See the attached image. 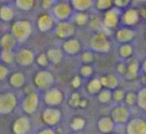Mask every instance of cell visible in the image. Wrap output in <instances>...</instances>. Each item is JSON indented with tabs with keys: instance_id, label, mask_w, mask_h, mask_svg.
<instances>
[{
	"instance_id": "6da1fadb",
	"label": "cell",
	"mask_w": 146,
	"mask_h": 134,
	"mask_svg": "<svg viewBox=\"0 0 146 134\" xmlns=\"http://www.w3.org/2000/svg\"><path fill=\"white\" fill-rule=\"evenodd\" d=\"M10 32L19 42H25L32 34V24L28 19H16L10 25Z\"/></svg>"
},
{
	"instance_id": "7a4b0ae2",
	"label": "cell",
	"mask_w": 146,
	"mask_h": 134,
	"mask_svg": "<svg viewBox=\"0 0 146 134\" xmlns=\"http://www.w3.org/2000/svg\"><path fill=\"white\" fill-rule=\"evenodd\" d=\"M51 12L57 21H65L71 20L75 11L69 0H59L56 1Z\"/></svg>"
},
{
	"instance_id": "3957f363",
	"label": "cell",
	"mask_w": 146,
	"mask_h": 134,
	"mask_svg": "<svg viewBox=\"0 0 146 134\" xmlns=\"http://www.w3.org/2000/svg\"><path fill=\"white\" fill-rule=\"evenodd\" d=\"M121 9L117 7H112L111 9L107 10L103 13L102 19H103V29L108 31H112L117 29L119 24H121Z\"/></svg>"
},
{
	"instance_id": "277c9868",
	"label": "cell",
	"mask_w": 146,
	"mask_h": 134,
	"mask_svg": "<svg viewBox=\"0 0 146 134\" xmlns=\"http://www.w3.org/2000/svg\"><path fill=\"white\" fill-rule=\"evenodd\" d=\"M57 20L53 16L51 11H43L37 16L36 19V27L39 32L46 33L51 30H54L56 26Z\"/></svg>"
},
{
	"instance_id": "5b68a950",
	"label": "cell",
	"mask_w": 146,
	"mask_h": 134,
	"mask_svg": "<svg viewBox=\"0 0 146 134\" xmlns=\"http://www.w3.org/2000/svg\"><path fill=\"white\" fill-rule=\"evenodd\" d=\"M76 32V25L72 22V20L57 21L56 26L54 28L55 36L59 39H66L73 37Z\"/></svg>"
},
{
	"instance_id": "8992f818",
	"label": "cell",
	"mask_w": 146,
	"mask_h": 134,
	"mask_svg": "<svg viewBox=\"0 0 146 134\" xmlns=\"http://www.w3.org/2000/svg\"><path fill=\"white\" fill-rule=\"evenodd\" d=\"M141 20L139 8L136 7H128L124 11H122L121 14V24L122 26L134 27L138 24Z\"/></svg>"
},
{
	"instance_id": "52a82bcc",
	"label": "cell",
	"mask_w": 146,
	"mask_h": 134,
	"mask_svg": "<svg viewBox=\"0 0 146 134\" xmlns=\"http://www.w3.org/2000/svg\"><path fill=\"white\" fill-rule=\"evenodd\" d=\"M90 45L92 49L98 52H107L110 49V41L107 34L103 31H98L92 36Z\"/></svg>"
},
{
	"instance_id": "ba28073f",
	"label": "cell",
	"mask_w": 146,
	"mask_h": 134,
	"mask_svg": "<svg viewBox=\"0 0 146 134\" xmlns=\"http://www.w3.org/2000/svg\"><path fill=\"white\" fill-rule=\"evenodd\" d=\"M135 37V31L131 27L121 26L118 27L115 31V39L119 43H129Z\"/></svg>"
},
{
	"instance_id": "9c48e42d",
	"label": "cell",
	"mask_w": 146,
	"mask_h": 134,
	"mask_svg": "<svg viewBox=\"0 0 146 134\" xmlns=\"http://www.w3.org/2000/svg\"><path fill=\"white\" fill-rule=\"evenodd\" d=\"M35 84L38 88L41 89H45L48 88L52 85L53 83V76L50 72L46 71V70H41L35 75Z\"/></svg>"
},
{
	"instance_id": "30bf717a",
	"label": "cell",
	"mask_w": 146,
	"mask_h": 134,
	"mask_svg": "<svg viewBox=\"0 0 146 134\" xmlns=\"http://www.w3.org/2000/svg\"><path fill=\"white\" fill-rule=\"evenodd\" d=\"M16 105V97L12 93H5L0 98V108L3 113L11 111Z\"/></svg>"
},
{
	"instance_id": "8fae6325",
	"label": "cell",
	"mask_w": 146,
	"mask_h": 134,
	"mask_svg": "<svg viewBox=\"0 0 146 134\" xmlns=\"http://www.w3.org/2000/svg\"><path fill=\"white\" fill-rule=\"evenodd\" d=\"M15 59L20 65L27 66V65H30L33 62L34 54H33V51H31L30 49L22 48L15 54Z\"/></svg>"
},
{
	"instance_id": "7c38bea8",
	"label": "cell",
	"mask_w": 146,
	"mask_h": 134,
	"mask_svg": "<svg viewBox=\"0 0 146 134\" xmlns=\"http://www.w3.org/2000/svg\"><path fill=\"white\" fill-rule=\"evenodd\" d=\"M74 11L88 12L95 6V0H69Z\"/></svg>"
},
{
	"instance_id": "4fadbf2b",
	"label": "cell",
	"mask_w": 146,
	"mask_h": 134,
	"mask_svg": "<svg viewBox=\"0 0 146 134\" xmlns=\"http://www.w3.org/2000/svg\"><path fill=\"white\" fill-rule=\"evenodd\" d=\"M62 48L64 52L68 53V54H77L81 49V42L78 39L71 37V38L64 40V43L62 44Z\"/></svg>"
},
{
	"instance_id": "5bb4252c",
	"label": "cell",
	"mask_w": 146,
	"mask_h": 134,
	"mask_svg": "<svg viewBox=\"0 0 146 134\" xmlns=\"http://www.w3.org/2000/svg\"><path fill=\"white\" fill-rule=\"evenodd\" d=\"M15 11L11 6L7 4H2L0 8V19L4 23H11L14 21Z\"/></svg>"
},
{
	"instance_id": "9a60e30c",
	"label": "cell",
	"mask_w": 146,
	"mask_h": 134,
	"mask_svg": "<svg viewBox=\"0 0 146 134\" xmlns=\"http://www.w3.org/2000/svg\"><path fill=\"white\" fill-rule=\"evenodd\" d=\"M37 103H38V97L35 93H29L26 96L24 100H23V109L28 113L33 112L37 107Z\"/></svg>"
},
{
	"instance_id": "2e32d148",
	"label": "cell",
	"mask_w": 146,
	"mask_h": 134,
	"mask_svg": "<svg viewBox=\"0 0 146 134\" xmlns=\"http://www.w3.org/2000/svg\"><path fill=\"white\" fill-rule=\"evenodd\" d=\"M89 19H90V15L87 12H79V11H75L74 14H73L72 18V22L76 25V26L79 27H83L85 25H87L89 23Z\"/></svg>"
},
{
	"instance_id": "e0dca14e",
	"label": "cell",
	"mask_w": 146,
	"mask_h": 134,
	"mask_svg": "<svg viewBox=\"0 0 146 134\" xmlns=\"http://www.w3.org/2000/svg\"><path fill=\"white\" fill-rule=\"evenodd\" d=\"M16 38L11 34V32H5L1 36V47L2 50H12L16 43Z\"/></svg>"
},
{
	"instance_id": "ac0fdd59",
	"label": "cell",
	"mask_w": 146,
	"mask_h": 134,
	"mask_svg": "<svg viewBox=\"0 0 146 134\" xmlns=\"http://www.w3.org/2000/svg\"><path fill=\"white\" fill-rule=\"evenodd\" d=\"M62 100V93L57 89H51L45 95V102L50 105L59 104Z\"/></svg>"
},
{
	"instance_id": "d6986e66",
	"label": "cell",
	"mask_w": 146,
	"mask_h": 134,
	"mask_svg": "<svg viewBox=\"0 0 146 134\" xmlns=\"http://www.w3.org/2000/svg\"><path fill=\"white\" fill-rule=\"evenodd\" d=\"M15 6L18 10L29 12L33 10L36 5V0H14Z\"/></svg>"
},
{
	"instance_id": "ffe728a7",
	"label": "cell",
	"mask_w": 146,
	"mask_h": 134,
	"mask_svg": "<svg viewBox=\"0 0 146 134\" xmlns=\"http://www.w3.org/2000/svg\"><path fill=\"white\" fill-rule=\"evenodd\" d=\"M88 25L90 26V28L93 29L96 32L100 31L101 28L103 29V19H102V16H100V15H98V14L90 15Z\"/></svg>"
},
{
	"instance_id": "44dd1931",
	"label": "cell",
	"mask_w": 146,
	"mask_h": 134,
	"mask_svg": "<svg viewBox=\"0 0 146 134\" xmlns=\"http://www.w3.org/2000/svg\"><path fill=\"white\" fill-rule=\"evenodd\" d=\"M96 10L98 12H106L107 10L114 7V0H95Z\"/></svg>"
},
{
	"instance_id": "7402d4cb",
	"label": "cell",
	"mask_w": 146,
	"mask_h": 134,
	"mask_svg": "<svg viewBox=\"0 0 146 134\" xmlns=\"http://www.w3.org/2000/svg\"><path fill=\"white\" fill-rule=\"evenodd\" d=\"M137 74H138V63L137 60H133L128 64L127 68H126L125 77L128 80H133L136 78Z\"/></svg>"
},
{
	"instance_id": "603a6c76",
	"label": "cell",
	"mask_w": 146,
	"mask_h": 134,
	"mask_svg": "<svg viewBox=\"0 0 146 134\" xmlns=\"http://www.w3.org/2000/svg\"><path fill=\"white\" fill-rule=\"evenodd\" d=\"M25 82V76L24 74L20 73V72H16V73L12 74L10 77V84L15 88H20L24 85Z\"/></svg>"
},
{
	"instance_id": "cb8c5ba5",
	"label": "cell",
	"mask_w": 146,
	"mask_h": 134,
	"mask_svg": "<svg viewBox=\"0 0 146 134\" xmlns=\"http://www.w3.org/2000/svg\"><path fill=\"white\" fill-rule=\"evenodd\" d=\"M112 114H113V117L115 118L118 121H123L127 118L128 116V110L126 109L123 106H117L113 109L112 111Z\"/></svg>"
},
{
	"instance_id": "d4e9b609",
	"label": "cell",
	"mask_w": 146,
	"mask_h": 134,
	"mask_svg": "<svg viewBox=\"0 0 146 134\" xmlns=\"http://www.w3.org/2000/svg\"><path fill=\"white\" fill-rule=\"evenodd\" d=\"M100 81H101L102 86H105V87H108V88H115L118 84L117 78L114 75L103 76V77H101Z\"/></svg>"
},
{
	"instance_id": "484cf974",
	"label": "cell",
	"mask_w": 146,
	"mask_h": 134,
	"mask_svg": "<svg viewBox=\"0 0 146 134\" xmlns=\"http://www.w3.org/2000/svg\"><path fill=\"white\" fill-rule=\"evenodd\" d=\"M43 118L46 122L49 123H54L58 120L59 112L56 109H46V111L43 114Z\"/></svg>"
},
{
	"instance_id": "4316f807",
	"label": "cell",
	"mask_w": 146,
	"mask_h": 134,
	"mask_svg": "<svg viewBox=\"0 0 146 134\" xmlns=\"http://www.w3.org/2000/svg\"><path fill=\"white\" fill-rule=\"evenodd\" d=\"M47 56H48V59L50 62L52 63H59L60 60L62 59V52H61L59 49H56V48H53V49H50L48 50L47 52Z\"/></svg>"
},
{
	"instance_id": "83f0119b",
	"label": "cell",
	"mask_w": 146,
	"mask_h": 134,
	"mask_svg": "<svg viewBox=\"0 0 146 134\" xmlns=\"http://www.w3.org/2000/svg\"><path fill=\"white\" fill-rule=\"evenodd\" d=\"M118 53H119V56H121L122 58H128L133 53V48L129 43H124L120 46Z\"/></svg>"
},
{
	"instance_id": "f1b7e54d",
	"label": "cell",
	"mask_w": 146,
	"mask_h": 134,
	"mask_svg": "<svg viewBox=\"0 0 146 134\" xmlns=\"http://www.w3.org/2000/svg\"><path fill=\"white\" fill-rule=\"evenodd\" d=\"M102 84H101V81L98 79H93L88 83L87 85V91L91 94H95L97 93L98 91L100 90L101 88Z\"/></svg>"
},
{
	"instance_id": "f546056e",
	"label": "cell",
	"mask_w": 146,
	"mask_h": 134,
	"mask_svg": "<svg viewBox=\"0 0 146 134\" xmlns=\"http://www.w3.org/2000/svg\"><path fill=\"white\" fill-rule=\"evenodd\" d=\"M2 61L5 63H11L15 58V55L12 53L11 50H2V55H1Z\"/></svg>"
},
{
	"instance_id": "4dcf8cb0",
	"label": "cell",
	"mask_w": 146,
	"mask_h": 134,
	"mask_svg": "<svg viewBox=\"0 0 146 134\" xmlns=\"http://www.w3.org/2000/svg\"><path fill=\"white\" fill-rule=\"evenodd\" d=\"M56 3V0H41V6L44 11H51Z\"/></svg>"
},
{
	"instance_id": "1f68e13d",
	"label": "cell",
	"mask_w": 146,
	"mask_h": 134,
	"mask_svg": "<svg viewBox=\"0 0 146 134\" xmlns=\"http://www.w3.org/2000/svg\"><path fill=\"white\" fill-rule=\"evenodd\" d=\"M138 102H139V105L146 110V88L140 91L138 95Z\"/></svg>"
},
{
	"instance_id": "d6a6232c",
	"label": "cell",
	"mask_w": 146,
	"mask_h": 134,
	"mask_svg": "<svg viewBox=\"0 0 146 134\" xmlns=\"http://www.w3.org/2000/svg\"><path fill=\"white\" fill-rule=\"evenodd\" d=\"M49 62V59H48V56L47 54H44V53H41L38 57H37V63L38 65H40L41 67H45L47 66Z\"/></svg>"
},
{
	"instance_id": "836d02e7",
	"label": "cell",
	"mask_w": 146,
	"mask_h": 134,
	"mask_svg": "<svg viewBox=\"0 0 146 134\" xmlns=\"http://www.w3.org/2000/svg\"><path fill=\"white\" fill-rule=\"evenodd\" d=\"M112 94L110 93L109 90H103V91L100 92L99 94V100L101 102H108L112 97Z\"/></svg>"
},
{
	"instance_id": "e575fe53",
	"label": "cell",
	"mask_w": 146,
	"mask_h": 134,
	"mask_svg": "<svg viewBox=\"0 0 146 134\" xmlns=\"http://www.w3.org/2000/svg\"><path fill=\"white\" fill-rule=\"evenodd\" d=\"M70 105L71 106H78V105H80V96H79V94L78 93H73L72 95H71V97H70Z\"/></svg>"
},
{
	"instance_id": "d590c367",
	"label": "cell",
	"mask_w": 146,
	"mask_h": 134,
	"mask_svg": "<svg viewBox=\"0 0 146 134\" xmlns=\"http://www.w3.org/2000/svg\"><path fill=\"white\" fill-rule=\"evenodd\" d=\"M125 101L128 105H133L136 102V95L133 92H128L125 95Z\"/></svg>"
},
{
	"instance_id": "8d00e7d4",
	"label": "cell",
	"mask_w": 146,
	"mask_h": 134,
	"mask_svg": "<svg viewBox=\"0 0 146 134\" xmlns=\"http://www.w3.org/2000/svg\"><path fill=\"white\" fill-rule=\"evenodd\" d=\"M80 72H81L82 76H84V77H88V76H90L92 74V68L90 66H88V65H85V66H83L81 68Z\"/></svg>"
},
{
	"instance_id": "74e56055",
	"label": "cell",
	"mask_w": 146,
	"mask_h": 134,
	"mask_svg": "<svg viewBox=\"0 0 146 134\" xmlns=\"http://www.w3.org/2000/svg\"><path fill=\"white\" fill-rule=\"evenodd\" d=\"M81 58H82V61H83V62L90 63L92 60H93V54H92L91 52H88V51H86V52H84L83 54H82Z\"/></svg>"
},
{
	"instance_id": "f35d334b",
	"label": "cell",
	"mask_w": 146,
	"mask_h": 134,
	"mask_svg": "<svg viewBox=\"0 0 146 134\" xmlns=\"http://www.w3.org/2000/svg\"><path fill=\"white\" fill-rule=\"evenodd\" d=\"M128 1H125V0H114V6L117 7L119 9H122L124 7L127 6Z\"/></svg>"
},
{
	"instance_id": "ab89813d",
	"label": "cell",
	"mask_w": 146,
	"mask_h": 134,
	"mask_svg": "<svg viewBox=\"0 0 146 134\" xmlns=\"http://www.w3.org/2000/svg\"><path fill=\"white\" fill-rule=\"evenodd\" d=\"M113 98L117 101L119 100H122L123 98H125V95H124V92L122 90H116L113 93Z\"/></svg>"
},
{
	"instance_id": "60d3db41",
	"label": "cell",
	"mask_w": 146,
	"mask_h": 134,
	"mask_svg": "<svg viewBox=\"0 0 146 134\" xmlns=\"http://www.w3.org/2000/svg\"><path fill=\"white\" fill-rule=\"evenodd\" d=\"M7 73H8V70H7V68L4 66V65H1V66H0V76H1V80L5 79Z\"/></svg>"
},
{
	"instance_id": "b9f144b4",
	"label": "cell",
	"mask_w": 146,
	"mask_h": 134,
	"mask_svg": "<svg viewBox=\"0 0 146 134\" xmlns=\"http://www.w3.org/2000/svg\"><path fill=\"white\" fill-rule=\"evenodd\" d=\"M80 84H81V81H80V78L78 77V76H76V77L73 78L72 82H71V85H72L73 87H75V88L79 87Z\"/></svg>"
},
{
	"instance_id": "7bdbcfd3",
	"label": "cell",
	"mask_w": 146,
	"mask_h": 134,
	"mask_svg": "<svg viewBox=\"0 0 146 134\" xmlns=\"http://www.w3.org/2000/svg\"><path fill=\"white\" fill-rule=\"evenodd\" d=\"M126 68H127V66H125L123 63H120V64L117 66V71L119 72L120 74H125Z\"/></svg>"
},
{
	"instance_id": "ee69618b",
	"label": "cell",
	"mask_w": 146,
	"mask_h": 134,
	"mask_svg": "<svg viewBox=\"0 0 146 134\" xmlns=\"http://www.w3.org/2000/svg\"><path fill=\"white\" fill-rule=\"evenodd\" d=\"M131 1L134 5H136V6H138V7L146 5V0H131Z\"/></svg>"
},
{
	"instance_id": "f6af8a7d",
	"label": "cell",
	"mask_w": 146,
	"mask_h": 134,
	"mask_svg": "<svg viewBox=\"0 0 146 134\" xmlns=\"http://www.w3.org/2000/svg\"><path fill=\"white\" fill-rule=\"evenodd\" d=\"M83 123H84L83 120L78 118V119L74 120V122H73V126H74L75 128H81L82 125H83Z\"/></svg>"
},
{
	"instance_id": "bcb514c9",
	"label": "cell",
	"mask_w": 146,
	"mask_h": 134,
	"mask_svg": "<svg viewBox=\"0 0 146 134\" xmlns=\"http://www.w3.org/2000/svg\"><path fill=\"white\" fill-rule=\"evenodd\" d=\"M142 83H143L144 85H146V73H145V75L142 77Z\"/></svg>"
},
{
	"instance_id": "7dc6e473",
	"label": "cell",
	"mask_w": 146,
	"mask_h": 134,
	"mask_svg": "<svg viewBox=\"0 0 146 134\" xmlns=\"http://www.w3.org/2000/svg\"><path fill=\"white\" fill-rule=\"evenodd\" d=\"M142 67H143V71L146 73V60L143 62V65H142Z\"/></svg>"
},
{
	"instance_id": "c3c4849f",
	"label": "cell",
	"mask_w": 146,
	"mask_h": 134,
	"mask_svg": "<svg viewBox=\"0 0 146 134\" xmlns=\"http://www.w3.org/2000/svg\"><path fill=\"white\" fill-rule=\"evenodd\" d=\"M2 3H5V2H9V1H11V0H0Z\"/></svg>"
},
{
	"instance_id": "681fc988",
	"label": "cell",
	"mask_w": 146,
	"mask_h": 134,
	"mask_svg": "<svg viewBox=\"0 0 146 134\" xmlns=\"http://www.w3.org/2000/svg\"><path fill=\"white\" fill-rule=\"evenodd\" d=\"M144 39L146 40V31H145V33H144Z\"/></svg>"
},
{
	"instance_id": "f907efd6",
	"label": "cell",
	"mask_w": 146,
	"mask_h": 134,
	"mask_svg": "<svg viewBox=\"0 0 146 134\" xmlns=\"http://www.w3.org/2000/svg\"><path fill=\"white\" fill-rule=\"evenodd\" d=\"M56 1H59V0H56Z\"/></svg>"
}]
</instances>
